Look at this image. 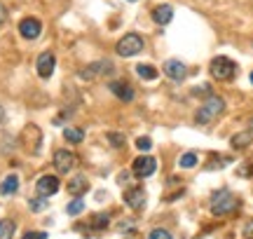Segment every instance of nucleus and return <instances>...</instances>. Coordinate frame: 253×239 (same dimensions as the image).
<instances>
[{
  "mask_svg": "<svg viewBox=\"0 0 253 239\" xmlns=\"http://www.w3.org/2000/svg\"><path fill=\"white\" fill-rule=\"evenodd\" d=\"M75 155H73L71 150H56L54 153V166L56 171H61V174H68L73 166H75Z\"/></svg>",
  "mask_w": 253,
  "mask_h": 239,
  "instance_id": "obj_10",
  "label": "nucleus"
},
{
  "mask_svg": "<svg viewBox=\"0 0 253 239\" xmlns=\"http://www.w3.org/2000/svg\"><path fill=\"white\" fill-rule=\"evenodd\" d=\"M125 202H126L129 209L138 211V209H143L145 206V193L141 190V188H131V190H126L125 193Z\"/></svg>",
  "mask_w": 253,
  "mask_h": 239,
  "instance_id": "obj_14",
  "label": "nucleus"
},
{
  "mask_svg": "<svg viewBox=\"0 0 253 239\" xmlns=\"http://www.w3.org/2000/svg\"><path fill=\"white\" fill-rule=\"evenodd\" d=\"M12 235H14V221L2 218L0 221V239H12Z\"/></svg>",
  "mask_w": 253,
  "mask_h": 239,
  "instance_id": "obj_20",
  "label": "nucleus"
},
{
  "mask_svg": "<svg viewBox=\"0 0 253 239\" xmlns=\"http://www.w3.org/2000/svg\"><path fill=\"white\" fill-rule=\"evenodd\" d=\"M211 75L220 80V82H227V80H232L237 75V66L232 59H227V56H216L213 61H211Z\"/></svg>",
  "mask_w": 253,
  "mask_h": 239,
  "instance_id": "obj_3",
  "label": "nucleus"
},
{
  "mask_svg": "<svg viewBox=\"0 0 253 239\" xmlns=\"http://www.w3.org/2000/svg\"><path fill=\"white\" fill-rule=\"evenodd\" d=\"M136 148H138V150H143V153H148V150L153 148V141H150V138H148V136L136 138Z\"/></svg>",
  "mask_w": 253,
  "mask_h": 239,
  "instance_id": "obj_26",
  "label": "nucleus"
},
{
  "mask_svg": "<svg viewBox=\"0 0 253 239\" xmlns=\"http://www.w3.org/2000/svg\"><path fill=\"white\" fill-rule=\"evenodd\" d=\"M108 223H110L108 213H96V216L91 218V228H94V230H106Z\"/></svg>",
  "mask_w": 253,
  "mask_h": 239,
  "instance_id": "obj_22",
  "label": "nucleus"
},
{
  "mask_svg": "<svg viewBox=\"0 0 253 239\" xmlns=\"http://www.w3.org/2000/svg\"><path fill=\"white\" fill-rule=\"evenodd\" d=\"M21 239H47V232H26Z\"/></svg>",
  "mask_w": 253,
  "mask_h": 239,
  "instance_id": "obj_28",
  "label": "nucleus"
},
{
  "mask_svg": "<svg viewBox=\"0 0 253 239\" xmlns=\"http://www.w3.org/2000/svg\"><path fill=\"white\" fill-rule=\"evenodd\" d=\"M148 239H171V232L164 230V228H155V230L148 235Z\"/></svg>",
  "mask_w": 253,
  "mask_h": 239,
  "instance_id": "obj_25",
  "label": "nucleus"
},
{
  "mask_svg": "<svg viewBox=\"0 0 253 239\" xmlns=\"http://www.w3.org/2000/svg\"><path fill=\"white\" fill-rule=\"evenodd\" d=\"M66 211H68V216H80V213L84 211V202H82L80 197H75V199L66 206Z\"/></svg>",
  "mask_w": 253,
  "mask_h": 239,
  "instance_id": "obj_23",
  "label": "nucleus"
},
{
  "mask_svg": "<svg viewBox=\"0 0 253 239\" xmlns=\"http://www.w3.org/2000/svg\"><path fill=\"white\" fill-rule=\"evenodd\" d=\"M237 206H239V199L230 190H218L211 197V213L213 216H230L237 211Z\"/></svg>",
  "mask_w": 253,
  "mask_h": 239,
  "instance_id": "obj_2",
  "label": "nucleus"
},
{
  "mask_svg": "<svg viewBox=\"0 0 253 239\" xmlns=\"http://www.w3.org/2000/svg\"><path fill=\"white\" fill-rule=\"evenodd\" d=\"M244 239H253V221H249L244 225Z\"/></svg>",
  "mask_w": 253,
  "mask_h": 239,
  "instance_id": "obj_29",
  "label": "nucleus"
},
{
  "mask_svg": "<svg viewBox=\"0 0 253 239\" xmlns=\"http://www.w3.org/2000/svg\"><path fill=\"white\" fill-rule=\"evenodd\" d=\"M249 131H251V134H253V120H251V122H249Z\"/></svg>",
  "mask_w": 253,
  "mask_h": 239,
  "instance_id": "obj_32",
  "label": "nucleus"
},
{
  "mask_svg": "<svg viewBox=\"0 0 253 239\" xmlns=\"http://www.w3.org/2000/svg\"><path fill=\"white\" fill-rule=\"evenodd\" d=\"M155 169H157V162H155V157H150V155L136 157L134 164H131V171H134L136 178H148V176L155 174Z\"/></svg>",
  "mask_w": 253,
  "mask_h": 239,
  "instance_id": "obj_5",
  "label": "nucleus"
},
{
  "mask_svg": "<svg viewBox=\"0 0 253 239\" xmlns=\"http://www.w3.org/2000/svg\"><path fill=\"white\" fill-rule=\"evenodd\" d=\"M197 162H199L197 153H183V155L178 157V166H181V169H192Z\"/></svg>",
  "mask_w": 253,
  "mask_h": 239,
  "instance_id": "obj_19",
  "label": "nucleus"
},
{
  "mask_svg": "<svg viewBox=\"0 0 253 239\" xmlns=\"http://www.w3.org/2000/svg\"><path fill=\"white\" fill-rule=\"evenodd\" d=\"M136 73L141 75L143 80H155V78H157V71H155L153 66H148V64H138L136 66Z\"/></svg>",
  "mask_w": 253,
  "mask_h": 239,
  "instance_id": "obj_21",
  "label": "nucleus"
},
{
  "mask_svg": "<svg viewBox=\"0 0 253 239\" xmlns=\"http://www.w3.org/2000/svg\"><path fill=\"white\" fill-rule=\"evenodd\" d=\"M2 120H5V108L0 106V124H2Z\"/></svg>",
  "mask_w": 253,
  "mask_h": 239,
  "instance_id": "obj_31",
  "label": "nucleus"
},
{
  "mask_svg": "<svg viewBox=\"0 0 253 239\" xmlns=\"http://www.w3.org/2000/svg\"><path fill=\"white\" fill-rule=\"evenodd\" d=\"M110 73H113V64L110 61H94L84 71H80V80H96V78H103V75Z\"/></svg>",
  "mask_w": 253,
  "mask_h": 239,
  "instance_id": "obj_6",
  "label": "nucleus"
},
{
  "mask_svg": "<svg viewBox=\"0 0 253 239\" xmlns=\"http://www.w3.org/2000/svg\"><path fill=\"white\" fill-rule=\"evenodd\" d=\"M153 21L157 24V26H167V24H171V19H173V7L171 5H157V7L153 9Z\"/></svg>",
  "mask_w": 253,
  "mask_h": 239,
  "instance_id": "obj_13",
  "label": "nucleus"
},
{
  "mask_svg": "<svg viewBox=\"0 0 253 239\" xmlns=\"http://www.w3.org/2000/svg\"><path fill=\"white\" fill-rule=\"evenodd\" d=\"M89 190V181H87V176H73L71 181H68V195L73 197H82V195Z\"/></svg>",
  "mask_w": 253,
  "mask_h": 239,
  "instance_id": "obj_15",
  "label": "nucleus"
},
{
  "mask_svg": "<svg viewBox=\"0 0 253 239\" xmlns=\"http://www.w3.org/2000/svg\"><path fill=\"white\" fill-rule=\"evenodd\" d=\"M5 21H7V9H5V5L0 2V26H2Z\"/></svg>",
  "mask_w": 253,
  "mask_h": 239,
  "instance_id": "obj_30",
  "label": "nucleus"
},
{
  "mask_svg": "<svg viewBox=\"0 0 253 239\" xmlns=\"http://www.w3.org/2000/svg\"><path fill=\"white\" fill-rule=\"evenodd\" d=\"M251 84H253V73H251Z\"/></svg>",
  "mask_w": 253,
  "mask_h": 239,
  "instance_id": "obj_33",
  "label": "nucleus"
},
{
  "mask_svg": "<svg viewBox=\"0 0 253 239\" xmlns=\"http://www.w3.org/2000/svg\"><path fill=\"white\" fill-rule=\"evenodd\" d=\"M63 138H66L68 143H80L82 138H84V131L78 127H66L63 129Z\"/></svg>",
  "mask_w": 253,
  "mask_h": 239,
  "instance_id": "obj_18",
  "label": "nucleus"
},
{
  "mask_svg": "<svg viewBox=\"0 0 253 239\" xmlns=\"http://www.w3.org/2000/svg\"><path fill=\"white\" fill-rule=\"evenodd\" d=\"M45 206H47V199H45V197H38V199H31V209H33V211H42Z\"/></svg>",
  "mask_w": 253,
  "mask_h": 239,
  "instance_id": "obj_27",
  "label": "nucleus"
},
{
  "mask_svg": "<svg viewBox=\"0 0 253 239\" xmlns=\"http://www.w3.org/2000/svg\"><path fill=\"white\" fill-rule=\"evenodd\" d=\"M230 143H232V148H235V150H244V148H249L253 143V134L249 131V129H246V131H239V134H235V136H232V141H230Z\"/></svg>",
  "mask_w": 253,
  "mask_h": 239,
  "instance_id": "obj_16",
  "label": "nucleus"
},
{
  "mask_svg": "<svg viewBox=\"0 0 253 239\" xmlns=\"http://www.w3.org/2000/svg\"><path fill=\"white\" fill-rule=\"evenodd\" d=\"M143 49V38L138 36V33H126L125 38H120L118 45H115V52L120 56H136L138 52Z\"/></svg>",
  "mask_w": 253,
  "mask_h": 239,
  "instance_id": "obj_4",
  "label": "nucleus"
},
{
  "mask_svg": "<svg viewBox=\"0 0 253 239\" xmlns=\"http://www.w3.org/2000/svg\"><path fill=\"white\" fill-rule=\"evenodd\" d=\"M223 111H225V101H223L220 96H209L207 101L199 106V111L195 113V122H197V124H209V122H213Z\"/></svg>",
  "mask_w": 253,
  "mask_h": 239,
  "instance_id": "obj_1",
  "label": "nucleus"
},
{
  "mask_svg": "<svg viewBox=\"0 0 253 239\" xmlns=\"http://www.w3.org/2000/svg\"><path fill=\"white\" fill-rule=\"evenodd\" d=\"M106 138H108V143L113 148H122V146H125V134H120V131H110Z\"/></svg>",
  "mask_w": 253,
  "mask_h": 239,
  "instance_id": "obj_24",
  "label": "nucleus"
},
{
  "mask_svg": "<svg viewBox=\"0 0 253 239\" xmlns=\"http://www.w3.org/2000/svg\"><path fill=\"white\" fill-rule=\"evenodd\" d=\"M54 66H56V59L52 52H42V54L38 56L36 61V68H38V75L40 78H52V73H54Z\"/></svg>",
  "mask_w": 253,
  "mask_h": 239,
  "instance_id": "obj_9",
  "label": "nucleus"
},
{
  "mask_svg": "<svg viewBox=\"0 0 253 239\" xmlns=\"http://www.w3.org/2000/svg\"><path fill=\"white\" fill-rule=\"evenodd\" d=\"M164 73L169 75L171 80L181 82L183 78L188 75V68H185V64H183V61H178V59H169V61H164Z\"/></svg>",
  "mask_w": 253,
  "mask_h": 239,
  "instance_id": "obj_11",
  "label": "nucleus"
},
{
  "mask_svg": "<svg viewBox=\"0 0 253 239\" xmlns=\"http://www.w3.org/2000/svg\"><path fill=\"white\" fill-rule=\"evenodd\" d=\"M36 190L40 197H52V195H56V190H59V178L52 174H45V176H40L38 178V183H36Z\"/></svg>",
  "mask_w": 253,
  "mask_h": 239,
  "instance_id": "obj_7",
  "label": "nucleus"
},
{
  "mask_svg": "<svg viewBox=\"0 0 253 239\" xmlns=\"http://www.w3.org/2000/svg\"><path fill=\"white\" fill-rule=\"evenodd\" d=\"M19 33H21V38H26V40H36V38L42 33V24H40V19H36V17L21 19V24H19Z\"/></svg>",
  "mask_w": 253,
  "mask_h": 239,
  "instance_id": "obj_8",
  "label": "nucleus"
},
{
  "mask_svg": "<svg viewBox=\"0 0 253 239\" xmlns=\"http://www.w3.org/2000/svg\"><path fill=\"white\" fill-rule=\"evenodd\" d=\"M110 87V92L118 96L120 101H125V103H129V101H134V96H136V92L129 87L126 82H122V80H115V82H110L108 84Z\"/></svg>",
  "mask_w": 253,
  "mask_h": 239,
  "instance_id": "obj_12",
  "label": "nucleus"
},
{
  "mask_svg": "<svg viewBox=\"0 0 253 239\" xmlns=\"http://www.w3.org/2000/svg\"><path fill=\"white\" fill-rule=\"evenodd\" d=\"M19 190V176L9 174L5 176V181L0 183V195H14Z\"/></svg>",
  "mask_w": 253,
  "mask_h": 239,
  "instance_id": "obj_17",
  "label": "nucleus"
},
{
  "mask_svg": "<svg viewBox=\"0 0 253 239\" xmlns=\"http://www.w3.org/2000/svg\"><path fill=\"white\" fill-rule=\"evenodd\" d=\"M129 2H136V0H129Z\"/></svg>",
  "mask_w": 253,
  "mask_h": 239,
  "instance_id": "obj_34",
  "label": "nucleus"
}]
</instances>
